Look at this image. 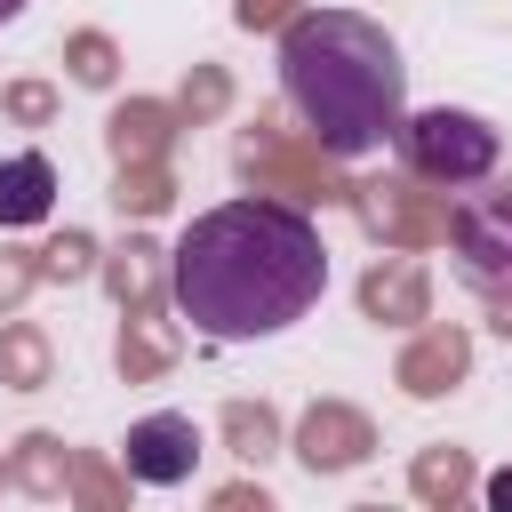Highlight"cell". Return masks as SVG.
Returning a JSON list of instances; mask_svg holds the SVG:
<instances>
[{
    "mask_svg": "<svg viewBox=\"0 0 512 512\" xmlns=\"http://www.w3.org/2000/svg\"><path fill=\"white\" fill-rule=\"evenodd\" d=\"M328 288L320 224L288 200H224L168 248V296L208 344H256L296 328Z\"/></svg>",
    "mask_w": 512,
    "mask_h": 512,
    "instance_id": "1",
    "label": "cell"
},
{
    "mask_svg": "<svg viewBox=\"0 0 512 512\" xmlns=\"http://www.w3.org/2000/svg\"><path fill=\"white\" fill-rule=\"evenodd\" d=\"M280 96L336 160H368L408 120L400 40L360 8H304L280 32Z\"/></svg>",
    "mask_w": 512,
    "mask_h": 512,
    "instance_id": "2",
    "label": "cell"
},
{
    "mask_svg": "<svg viewBox=\"0 0 512 512\" xmlns=\"http://www.w3.org/2000/svg\"><path fill=\"white\" fill-rule=\"evenodd\" d=\"M392 144H400V160H408L424 184H448V192L488 184V176H496V160H504V136H496L480 112H456V104L408 112Z\"/></svg>",
    "mask_w": 512,
    "mask_h": 512,
    "instance_id": "3",
    "label": "cell"
},
{
    "mask_svg": "<svg viewBox=\"0 0 512 512\" xmlns=\"http://www.w3.org/2000/svg\"><path fill=\"white\" fill-rule=\"evenodd\" d=\"M456 256L480 288H512V184L456 200Z\"/></svg>",
    "mask_w": 512,
    "mask_h": 512,
    "instance_id": "4",
    "label": "cell"
},
{
    "mask_svg": "<svg viewBox=\"0 0 512 512\" xmlns=\"http://www.w3.org/2000/svg\"><path fill=\"white\" fill-rule=\"evenodd\" d=\"M192 464H200V424L192 416H144V424H128V472L144 480V488H176V480H192Z\"/></svg>",
    "mask_w": 512,
    "mask_h": 512,
    "instance_id": "5",
    "label": "cell"
},
{
    "mask_svg": "<svg viewBox=\"0 0 512 512\" xmlns=\"http://www.w3.org/2000/svg\"><path fill=\"white\" fill-rule=\"evenodd\" d=\"M48 208H56V168H48V152H8V160H0V232L40 224Z\"/></svg>",
    "mask_w": 512,
    "mask_h": 512,
    "instance_id": "6",
    "label": "cell"
},
{
    "mask_svg": "<svg viewBox=\"0 0 512 512\" xmlns=\"http://www.w3.org/2000/svg\"><path fill=\"white\" fill-rule=\"evenodd\" d=\"M488 504H496V512H512V472H496V480H488Z\"/></svg>",
    "mask_w": 512,
    "mask_h": 512,
    "instance_id": "7",
    "label": "cell"
},
{
    "mask_svg": "<svg viewBox=\"0 0 512 512\" xmlns=\"http://www.w3.org/2000/svg\"><path fill=\"white\" fill-rule=\"evenodd\" d=\"M16 16H24V0H0V24H16Z\"/></svg>",
    "mask_w": 512,
    "mask_h": 512,
    "instance_id": "8",
    "label": "cell"
}]
</instances>
